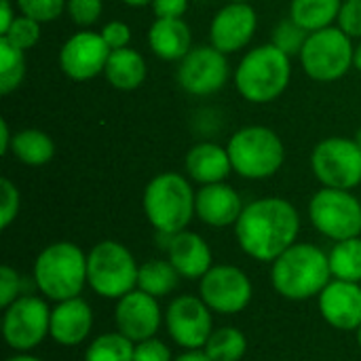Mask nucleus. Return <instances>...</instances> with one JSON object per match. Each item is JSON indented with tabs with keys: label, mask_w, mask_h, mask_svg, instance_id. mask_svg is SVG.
Masks as SVG:
<instances>
[{
	"label": "nucleus",
	"mask_w": 361,
	"mask_h": 361,
	"mask_svg": "<svg viewBox=\"0 0 361 361\" xmlns=\"http://www.w3.org/2000/svg\"><path fill=\"white\" fill-rule=\"evenodd\" d=\"M66 11H68L70 19L85 30V27H91L99 19L104 4H102V0H68Z\"/></svg>",
	"instance_id": "c9c22d12"
},
{
	"label": "nucleus",
	"mask_w": 361,
	"mask_h": 361,
	"mask_svg": "<svg viewBox=\"0 0 361 361\" xmlns=\"http://www.w3.org/2000/svg\"><path fill=\"white\" fill-rule=\"evenodd\" d=\"M328 254L313 243H294L271 262V283L275 292L292 302L317 298L332 281Z\"/></svg>",
	"instance_id": "f03ea898"
},
{
	"label": "nucleus",
	"mask_w": 361,
	"mask_h": 361,
	"mask_svg": "<svg viewBox=\"0 0 361 361\" xmlns=\"http://www.w3.org/2000/svg\"><path fill=\"white\" fill-rule=\"evenodd\" d=\"M184 167H186L188 178L201 186L224 182L228 173L233 171V163H231L226 146H220L216 142L195 144L186 152Z\"/></svg>",
	"instance_id": "4be33fe9"
},
{
	"label": "nucleus",
	"mask_w": 361,
	"mask_h": 361,
	"mask_svg": "<svg viewBox=\"0 0 361 361\" xmlns=\"http://www.w3.org/2000/svg\"><path fill=\"white\" fill-rule=\"evenodd\" d=\"M19 205H21V197L17 186L8 180L2 178L0 180V228L6 231L15 218L19 216Z\"/></svg>",
	"instance_id": "f704fd0d"
},
{
	"label": "nucleus",
	"mask_w": 361,
	"mask_h": 361,
	"mask_svg": "<svg viewBox=\"0 0 361 361\" xmlns=\"http://www.w3.org/2000/svg\"><path fill=\"white\" fill-rule=\"evenodd\" d=\"M146 59L131 47L110 51L104 76L118 91H135L146 80Z\"/></svg>",
	"instance_id": "b1692460"
},
{
	"label": "nucleus",
	"mask_w": 361,
	"mask_h": 361,
	"mask_svg": "<svg viewBox=\"0 0 361 361\" xmlns=\"http://www.w3.org/2000/svg\"><path fill=\"white\" fill-rule=\"evenodd\" d=\"M195 199L197 192L192 190L190 182L176 171H165L154 176L142 197L144 216L150 226L165 237L186 231L195 214Z\"/></svg>",
	"instance_id": "20e7f679"
},
{
	"label": "nucleus",
	"mask_w": 361,
	"mask_h": 361,
	"mask_svg": "<svg viewBox=\"0 0 361 361\" xmlns=\"http://www.w3.org/2000/svg\"><path fill=\"white\" fill-rule=\"evenodd\" d=\"M336 23L349 38L361 40V0H343Z\"/></svg>",
	"instance_id": "4c0bfd02"
},
{
	"label": "nucleus",
	"mask_w": 361,
	"mask_h": 361,
	"mask_svg": "<svg viewBox=\"0 0 361 361\" xmlns=\"http://www.w3.org/2000/svg\"><path fill=\"white\" fill-rule=\"evenodd\" d=\"M165 239H167V260L173 264V269L180 273L182 279H201L214 267L212 247L199 233L186 228Z\"/></svg>",
	"instance_id": "412c9836"
},
{
	"label": "nucleus",
	"mask_w": 361,
	"mask_h": 361,
	"mask_svg": "<svg viewBox=\"0 0 361 361\" xmlns=\"http://www.w3.org/2000/svg\"><path fill=\"white\" fill-rule=\"evenodd\" d=\"M163 324H165V313L161 311L159 298L135 288L133 292L116 300L114 307L116 332L127 336L131 343L154 338Z\"/></svg>",
	"instance_id": "dca6fc26"
},
{
	"label": "nucleus",
	"mask_w": 361,
	"mask_h": 361,
	"mask_svg": "<svg viewBox=\"0 0 361 361\" xmlns=\"http://www.w3.org/2000/svg\"><path fill=\"white\" fill-rule=\"evenodd\" d=\"M32 277L40 296L51 302L76 298L89 286L87 254L72 241H55L36 256Z\"/></svg>",
	"instance_id": "7ed1b4c3"
},
{
	"label": "nucleus",
	"mask_w": 361,
	"mask_h": 361,
	"mask_svg": "<svg viewBox=\"0 0 361 361\" xmlns=\"http://www.w3.org/2000/svg\"><path fill=\"white\" fill-rule=\"evenodd\" d=\"M135 343H131L121 332H104L85 351L82 361H133Z\"/></svg>",
	"instance_id": "c756f323"
},
{
	"label": "nucleus",
	"mask_w": 361,
	"mask_h": 361,
	"mask_svg": "<svg viewBox=\"0 0 361 361\" xmlns=\"http://www.w3.org/2000/svg\"><path fill=\"white\" fill-rule=\"evenodd\" d=\"M292 57L273 42L260 44L243 55L235 72V85L243 99L252 104H269L277 99L290 85Z\"/></svg>",
	"instance_id": "39448f33"
},
{
	"label": "nucleus",
	"mask_w": 361,
	"mask_h": 361,
	"mask_svg": "<svg viewBox=\"0 0 361 361\" xmlns=\"http://www.w3.org/2000/svg\"><path fill=\"white\" fill-rule=\"evenodd\" d=\"M300 233L298 209L281 197H264L247 203L235 224V237L243 254L258 262L277 260L292 247Z\"/></svg>",
	"instance_id": "f257e3e1"
},
{
	"label": "nucleus",
	"mask_w": 361,
	"mask_h": 361,
	"mask_svg": "<svg viewBox=\"0 0 361 361\" xmlns=\"http://www.w3.org/2000/svg\"><path fill=\"white\" fill-rule=\"evenodd\" d=\"M203 351L212 361H241L247 353V338L239 328H216Z\"/></svg>",
	"instance_id": "c85d7f7f"
},
{
	"label": "nucleus",
	"mask_w": 361,
	"mask_h": 361,
	"mask_svg": "<svg viewBox=\"0 0 361 361\" xmlns=\"http://www.w3.org/2000/svg\"><path fill=\"white\" fill-rule=\"evenodd\" d=\"M102 38L106 40V44L110 47V51H116V49H125L129 47V40H131V27L125 23V21H108L104 27H102Z\"/></svg>",
	"instance_id": "ea45409f"
},
{
	"label": "nucleus",
	"mask_w": 361,
	"mask_h": 361,
	"mask_svg": "<svg viewBox=\"0 0 361 361\" xmlns=\"http://www.w3.org/2000/svg\"><path fill=\"white\" fill-rule=\"evenodd\" d=\"M228 76H231L228 57L222 51H218L214 44L192 47L188 55L182 61H178V72H176L178 85L186 93L197 97L218 93L228 82Z\"/></svg>",
	"instance_id": "4468645a"
},
{
	"label": "nucleus",
	"mask_w": 361,
	"mask_h": 361,
	"mask_svg": "<svg viewBox=\"0 0 361 361\" xmlns=\"http://www.w3.org/2000/svg\"><path fill=\"white\" fill-rule=\"evenodd\" d=\"M199 296L220 315H237L245 311L254 298V286L245 271L233 264H214L199 279Z\"/></svg>",
	"instance_id": "f8f14e48"
},
{
	"label": "nucleus",
	"mask_w": 361,
	"mask_h": 361,
	"mask_svg": "<svg viewBox=\"0 0 361 361\" xmlns=\"http://www.w3.org/2000/svg\"><path fill=\"white\" fill-rule=\"evenodd\" d=\"M137 273L135 256L118 241H99L87 254V283L106 300H118L133 292L137 288Z\"/></svg>",
	"instance_id": "0eeeda50"
},
{
	"label": "nucleus",
	"mask_w": 361,
	"mask_h": 361,
	"mask_svg": "<svg viewBox=\"0 0 361 361\" xmlns=\"http://www.w3.org/2000/svg\"><path fill=\"white\" fill-rule=\"evenodd\" d=\"M127 6H135V8H142V6H148L152 4V0H123Z\"/></svg>",
	"instance_id": "de8ad7c7"
},
{
	"label": "nucleus",
	"mask_w": 361,
	"mask_h": 361,
	"mask_svg": "<svg viewBox=\"0 0 361 361\" xmlns=\"http://www.w3.org/2000/svg\"><path fill=\"white\" fill-rule=\"evenodd\" d=\"M258 27V15L250 2L224 4L209 23V40L224 55L245 49Z\"/></svg>",
	"instance_id": "f3484780"
},
{
	"label": "nucleus",
	"mask_w": 361,
	"mask_h": 361,
	"mask_svg": "<svg viewBox=\"0 0 361 361\" xmlns=\"http://www.w3.org/2000/svg\"><path fill=\"white\" fill-rule=\"evenodd\" d=\"M15 4L21 15L38 23L55 21L68 8V0H15Z\"/></svg>",
	"instance_id": "473e14b6"
},
{
	"label": "nucleus",
	"mask_w": 361,
	"mask_h": 361,
	"mask_svg": "<svg viewBox=\"0 0 361 361\" xmlns=\"http://www.w3.org/2000/svg\"><path fill=\"white\" fill-rule=\"evenodd\" d=\"M243 201L239 192L226 182L207 184L197 190L195 214L197 218L212 228H228L235 226L243 214Z\"/></svg>",
	"instance_id": "6ab92c4d"
},
{
	"label": "nucleus",
	"mask_w": 361,
	"mask_h": 361,
	"mask_svg": "<svg viewBox=\"0 0 361 361\" xmlns=\"http://www.w3.org/2000/svg\"><path fill=\"white\" fill-rule=\"evenodd\" d=\"M180 279H182L180 273L173 269V264L169 260L154 258V260H146L140 264L137 290L161 300V298L169 296L180 286Z\"/></svg>",
	"instance_id": "a878e982"
},
{
	"label": "nucleus",
	"mask_w": 361,
	"mask_h": 361,
	"mask_svg": "<svg viewBox=\"0 0 361 361\" xmlns=\"http://www.w3.org/2000/svg\"><path fill=\"white\" fill-rule=\"evenodd\" d=\"M110 47L99 32L80 30L59 49V68L72 80H91L106 70Z\"/></svg>",
	"instance_id": "2eb2a0df"
},
{
	"label": "nucleus",
	"mask_w": 361,
	"mask_h": 361,
	"mask_svg": "<svg viewBox=\"0 0 361 361\" xmlns=\"http://www.w3.org/2000/svg\"><path fill=\"white\" fill-rule=\"evenodd\" d=\"M311 32H307L302 25H298L292 17L288 19H281L275 30H273V44L283 51L288 57H294V55H300L302 53V47L307 42Z\"/></svg>",
	"instance_id": "2f4dec72"
},
{
	"label": "nucleus",
	"mask_w": 361,
	"mask_h": 361,
	"mask_svg": "<svg viewBox=\"0 0 361 361\" xmlns=\"http://www.w3.org/2000/svg\"><path fill=\"white\" fill-rule=\"evenodd\" d=\"M233 171L245 180H267L275 176L286 161L281 137L264 125H247L231 135L226 144Z\"/></svg>",
	"instance_id": "423d86ee"
},
{
	"label": "nucleus",
	"mask_w": 361,
	"mask_h": 361,
	"mask_svg": "<svg viewBox=\"0 0 361 361\" xmlns=\"http://www.w3.org/2000/svg\"><path fill=\"white\" fill-rule=\"evenodd\" d=\"M133 361H173V357H171L169 347L154 336V338L135 343Z\"/></svg>",
	"instance_id": "58836bf2"
},
{
	"label": "nucleus",
	"mask_w": 361,
	"mask_h": 361,
	"mask_svg": "<svg viewBox=\"0 0 361 361\" xmlns=\"http://www.w3.org/2000/svg\"><path fill=\"white\" fill-rule=\"evenodd\" d=\"M21 286H23V279L21 275L8 267V264H2L0 267V307L6 309L8 305H13L21 294Z\"/></svg>",
	"instance_id": "e433bc0d"
},
{
	"label": "nucleus",
	"mask_w": 361,
	"mask_h": 361,
	"mask_svg": "<svg viewBox=\"0 0 361 361\" xmlns=\"http://www.w3.org/2000/svg\"><path fill=\"white\" fill-rule=\"evenodd\" d=\"M11 142H13V133L8 129V123L6 118H0V154L11 152Z\"/></svg>",
	"instance_id": "37998d69"
},
{
	"label": "nucleus",
	"mask_w": 361,
	"mask_h": 361,
	"mask_svg": "<svg viewBox=\"0 0 361 361\" xmlns=\"http://www.w3.org/2000/svg\"><path fill=\"white\" fill-rule=\"evenodd\" d=\"M2 36L6 40H11L15 47H19L21 51H27L40 40V23L19 13L15 17V21L11 23V27L6 30V34H2Z\"/></svg>",
	"instance_id": "72a5a7b5"
},
{
	"label": "nucleus",
	"mask_w": 361,
	"mask_h": 361,
	"mask_svg": "<svg viewBox=\"0 0 361 361\" xmlns=\"http://www.w3.org/2000/svg\"><path fill=\"white\" fill-rule=\"evenodd\" d=\"M205 2H209V0H205Z\"/></svg>",
	"instance_id": "603ef678"
},
{
	"label": "nucleus",
	"mask_w": 361,
	"mask_h": 361,
	"mask_svg": "<svg viewBox=\"0 0 361 361\" xmlns=\"http://www.w3.org/2000/svg\"><path fill=\"white\" fill-rule=\"evenodd\" d=\"M328 258L334 279L361 283V237L336 241Z\"/></svg>",
	"instance_id": "cd10ccee"
},
{
	"label": "nucleus",
	"mask_w": 361,
	"mask_h": 361,
	"mask_svg": "<svg viewBox=\"0 0 361 361\" xmlns=\"http://www.w3.org/2000/svg\"><path fill=\"white\" fill-rule=\"evenodd\" d=\"M15 17H17V13L13 11V2L11 0H0V36L6 34V30L11 27Z\"/></svg>",
	"instance_id": "79ce46f5"
},
{
	"label": "nucleus",
	"mask_w": 361,
	"mask_h": 361,
	"mask_svg": "<svg viewBox=\"0 0 361 361\" xmlns=\"http://www.w3.org/2000/svg\"><path fill=\"white\" fill-rule=\"evenodd\" d=\"M313 228L330 241H345L361 235V203L351 190L322 188L309 201Z\"/></svg>",
	"instance_id": "1a4fd4ad"
},
{
	"label": "nucleus",
	"mask_w": 361,
	"mask_h": 361,
	"mask_svg": "<svg viewBox=\"0 0 361 361\" xmlns=\"http://www.w3.org/2000/svg\"><path fill=\"white\" fill-rule=\"evenodd\" d=\"M353 68L361 72V40L357 42V47H355V57H353Z\"/></svg>",
	"instance_id": "49530a36"
},
{
	"label": "nucleus",
	"mask_w": 361,
	"mask_h": 361,
	"mask_svg": "<svg viewBox=\"0 0 361 361\" xmlns=\"http://www.w3.org/2000/svg\"><path fill=\"white\" fill-rule=\"evenodd\" d=\"M173 361H212L207 357V353L203 349L199 351H184L182 355H178Z\"/></svg>",
	"instance_id": "c03bdc74"
},
{
	"label": "nucleus",
	"mask_w": 361,
	"mask_h": 361,
	"mask_svg": "<svg viewBox=\"0 0 361 361\" xmlns=\"http://www.w3.org/2000/svg\"><path fill=\"white\" fill-rule=\"evenodd\" d=\"M228 2H252V0H228Z\"/></svg>",
	"instance_id": "8fccbe9b"
},
{
	"label": "nucleus",
	"mask_w": 361,
	"mask_h": 361,
	"mask_svg": "<svg viewBox=\"0 0 361 361\" xmlns=\"http://www.w3.org/2000/svg\"><path fill=\"white\" fill-rule=\"evenodd\" d=\"M152 11L161 19L182 17L188 11V0H152Z\"/></svg>",
	"instance_id": "a19ab883"
},
{
	"label": "nucleus",
	"mask_w": 361,
	"mask_h": 361,
	"mask_svg": "<svg viewBox=\"0 0 361 361\" xmlns=\"http://www.w3.org/2000/svg\"><path fill=\"white\" fill-rule=\"evenodd\" d=\"M311 169L326 188L353 190L361 184V148L349 137H326L311 152Z\"/></svg>",
	"instance_id": "9d476101"
},
{
	"label": "nucleus",
	"mask_w": 361,
	"mask_h": 361,
	"mask_svg": "<svg viewBox=\"0 0 361 361\" xmlns=\"http://www.w3.org/2000/svg\"><path fill=\"white\" fill-rule=\"evenodd\" d=\"M298 57L309 78L317 82H334L353 68V38H349L338 25L311 32Z\"/></svg>",
	"instance_id": "6e6552de"
},
{
	"label": "nucleus",
	"mask_w": 361,
	"mask_h": 361,
	"mask_svg": "<svg viewBox=\"0 0 361 361\" xmlns=\"http://www.w3.org/2000/svg\"><path fill=\"white\" fill-rule=\"evenodd\" d=\"M212 309L201 296H176L165 309V328L169 338L184 351H199L209 341L214 328Z\"/></svg>",
	"instance_id": "ddd939ff"
},
{
	"label": "nucleus",
	"mask_w": 361,
	"mask_h": 361,
	"mask_svg": "<svg viewBox=\"0 0 361 361\" xmlns=\"http://www.w3.org/2000/svg\"><path fill=\"white\" fill-rule=\"evenodd\" d=\"M357 341H360V347H361V328L357 330Z\"/></svg>",
	"instance_id": "3c124183"
},
{
	"label": "nucleus",
	"mask_w": 361,
	"mask_h": 361,
	"mask_svg": "<svg viewBox=\"0 0 361 361\" xmlns=\"http://www.w3.org/2000/svg\"><path fill=\"white\" fill-rule=\"evenodd\" d=\"M353 140H355V142L360 144V148H361V127L357 129V133H355V137H353Z\"/></svg>",
	"instance_id": "09e8293b"
},
{
	"label": "nucleus",
	"mask_w": 361,
	"mask_h": 361,
	"mask_svg": "<svg viewBox=\"0 0 361 361\" xmlns=\"http://www.w3.org/2000/svg\"><path fill=\"white\" fill-rule=\"evenodd\" d=\"M11 152L17 161H21L27 167H42L55 157V144L51 135L30 127L13 133Z\"/></svg>",
	"instance_id": "393cba45"
},
{
	"label": "nucleus",
	"mask_w": 361,
	"mask_h": 361,
	"mask_svg": "<svg viewBox=\"0 0 361 361\" xmlns=\"http://www.w3.org/2000/svg\"><path fill=\"white\" fill-rule=\"evenodd\" d=\"M317 305L328 326L341 332L361 328V283L332 279L317 296Z\"/></svg>",
	"instance_id": "a211bd4d"
},
{
	"label": "nucleus",
	"mask_w": 361,
	"mask_h": 361,
	"mask_svg": "<svg viewBox=\"0 0 361 361\" xmlns=\"http://www.w3.org/2000/svg\"><path fill=\"white\" fill-rule=\"evenodd\" d=\"M51 330L47 298L23 294L2 313V338L15 353H30L42 345Z\"/></svg>",
	"instance_id": "9b49d317"
},
{
	"label": "nucleus",
	"mask_w": 361,
	"mask_h": 361,
	"mask_svg": "<svg viewBox=\"0 0 361 361\" xmlns=\"http://www.w3.org/2000/svg\"><path fill=\"white\" fill-rule=\"evenodd\" d=\"M4 361H42V360H38V357H34V355H30V353H15V355L6 357Z\"/></svg>",
	"instance_id": "a18cd8bd"
},
{
	"label": "nucleus",
	"mask_w": 361,
	"mask_h": 361,
	"mask_svg": "<svg viewBox=\"0 0 361 361\" xmlns=\"http://www.w3.org/2000/svg\"><path fill=\"white\" fill-rule=\"evenodd\" d=\"M93 330V309L82 298H70L55 302L51 309V330L49 336L61 347L82 345Z\"/></svg>",
	"instance_id": "aec40b11"
},
{
	"label": "nucleus",
	"mask_w": 361,
	"mask_h": 361,
	"mask_svg": "<svg viewBox=\"0 0 361 361\" xmlns=\"http://www.w3.org/2000/svg\"><path fill=\"white\" fill-rule=\"evenodd\" d=\"M343 0H292L290 17L307 32L330 27L341 13Z\"/></svg>",
	"instance_id": "bb28decb"
},
{
	"label": "nucleus",
	"mask_w": 361,
	"mask_h": 361,
	"mask_svg": "<svg viewBox=\"0 0 361 361\" xmlns=\"http://www.w3.org/2000/svg\"><path fill=\"white\" fill-rule=\"evenodd\" d=\"M25 51L0 36V95L19 89L25 78Z\"/></svg>",
	"instance_id": "7c9ffc66"
},
{
	"label": "nucleus",
	"mask_w": 361,
	"mask_h": 361,
	"mask_svg": "<svg viewBox=\"0 0 361 361\" xmlns=\"http://www.w3.org/2000/svg\"><path fill=\"white\" fill-rule=\"evenodd\" d=\"M148 44L163 61H182L192 49V34L182 17H157L148 30Z\"/></svg>",
	"instance_id": "5701e85b"
}]
</instances>
